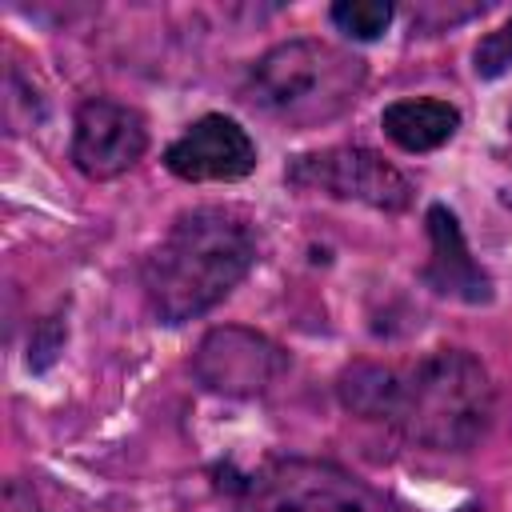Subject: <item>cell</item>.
Returning a JSON list of instances; mask_svg holds the SVG:
<instances>
[{
  "label": "cell",
  "mask_w": 512,
  "mask_h": 512,
  "mask_svg": "<svg viewBox=\"0 0 512 512\" xmlns=\"http://www.w3.org/2000/svg\"><path fill=\"white\" fill-rule=\"evenodd\" d=\"M428 240H432V256H428L424 280L440 296H452V300H464V304L492 300V280L472 260V252L464 244V232H460L456 216L444 204H432L428 208Z\"/></svg>",
  "instance_id": "cell-9"
},
{
  "label": "cell",
  "mask_w": 512,
  "mask_h": 512,
  "mask_svg": "<svg viewBox=\"0 0 512 512\" xmlns=\"http://www.w3.org/2000/svg\"><path fill=\"white\" fill-rule=\"evenodd\" d=\"M332 24L352 40H376L392 24L388 0H340L332 4Z\"/></svg>",
  "instance_id": "cell-12"
},
{
  "label": "cell",
  "mask_w": 512,
  "mask_h": 512,
  "mask_svg": "<svg viewBox=\"0 0 512 512\" xmlns=\"http://www.w3.org/2000/svg\"><path fill=\"white\" fill-rule=\"evenodd\" d=\"M364 88V60L324 44V40H288L268 48L248 80L244 100L288 124V128H316L344 116Z\"/></svg>",
  "instance_id": "cell-3"
},
{
  "label": "cell",
  "mask_w": 512,
  "mask_h": 512,
  "mask_svg": "<svg viewBox=\"0 0 512 512\" xmlns=\"http://www.w3.org/2000/svg\"><path fill=\"white\" fill-rule=\"evenodd\" d=\"M64 348V324L56 320V316H48V320H40V328L32 332V344H28V364L40 372V368H48L52 360H56V352Z\"/></svg>",
  "instance_id": "cell-14"
},
{
  "label": "cell",
  "mask_w": 512,
  "mask_h": 512,
  "mask_svg": "<svg viewBox=\"0 0 512 512\" xmlns=\"http://www.w3.org/2000/svg\"><path fill=\"white\" fill-rule=\"evenodd\" d=\"M472 68H476V76H484V80L504 76V72L512 68V16H508L496 32H488V36L476 44Z\"/></svg>",
  "instance_id": "cell-13"
},
{
  "label": "cell",
  "mask_w": 512,
  "mask_h": 512,
  "mask_svg": "<svg viewBox=\"0 0 512 512\" xmlns=\"http://www.w3.org/2000/svg\"><path fill=\"white\" fill-rule=\"evenodd\" d=\"M288 180L300 188H320L340 200H360L384 212H400L412 200V184L376 152L368 148H324L296 156Z\"/></svg>",
  "instance_id": "cell-5"
},
{
  "label": "cell",
  "mask_w": 512,
  "mask_h": 512,
  "mask_svg": "<svg viewBox=\"0 0 512 512\" xmlns=\"http://www.w3.org/2000/svg\"><path fill=\"white\" fill-rule=\"evenodd\" d=\"M488 420L492 384L476 356L440 348L400 372L388 424H396L408 440L436 452H460L488 432Z\"/></svg>",
  "instance_id": "cell-2"
},
{
  "label": "cell",
  "mask_w": 512,
  "mask_h": 512,
  "mask_svg": "<svg viewBox=\"0 0 512 512\" xmlns=\"http://www.w3.org/2000/svg\"><path fill=\"white\" fill-rule=\"evenodd\" d=\"M284 364L288 356L280 344L252 328H212L192 356L196 380L220 396H256L284 372Z\"/></svg>",
  "instance_id": "cell-6"
},
{
  "label": "cell",
  "mask_w": 512,
  "mask_h": 512,
  "mask_svg": "<svg viewBox=\"0 0 512 512\" xmlns=\"http://www.w3.org/2000/svg\"><path fill=\"white\" fill-rule=\"evenodd\" d=\"M396 384L400 372L384 368V364H352L340 376V400L348 412L364 416V420H388L392 404H396Z\"/></svg>",
  "instance_id": "cell-11"
},
{
  "label": "cell",
  "mask_w": 512,
  "mask_h": 512,
  "mask_svg": "<svg viewBox=\"0 0 512 512\" xmlns=\"http://www.w3.org/2000/svg\"><path fill=\"white\" fill-rule=\"evenodd\" d=\"M148 148V124L136 108L116 100H84L72 132V160L92 180H112L128 172Z\"/></svg>",
  "instance_id": "cell-7"
},
{
  "label": "cell",
  "mask_w": 512,
  "mask_h": 512,
  "mask_svg": "<svg viewBox=\"0 0 512 512\" xmlns=\"http://www.w3.org/2000/svg\"><path fill=\"white\" fill-rule=\"evenodd\" d=\"M252 228L228 208H192L144 260V296L164 324L220 304L252 268Z\"/></svg>",
  "instance_id": "cell-1"
},
{
  "label": "cell",
  "mask_w": 512,
  "mask_h": 512,
  "mask_svg": "<svg viewBox=\"0 0 512 512\" xmlns=\"http://www.w3.org/2000/svg\"><path fill=\"white\" fill-rule=\"evenodd\" d=\"M240 512H396V508L360 476L336 464L284 460L244 484Z\"/></svg>",
  "instance_id": "cell-4"
},
{
  "label": "cell",
  "mask_w": 512,
  "mask_h": 512,
  "mask_svg": "<svg viewBox=\"0 0 512 512\" xmlns=\"http://www.w3.org/2000/svg\"><path fill=\"white\" fill-rule=\"evenodd\" d=\"M0 512H44V508L24 480H8L0 492Z\"/></svg>",
  "instance_id": "cell-15"
},
{
  "label": "cell",
  "mask_w": 512,
  "mask_h": 512,
  "mask_svg": "<svg viewBox=\"0 0 512 512\" xmlns=\"http://www.w3.org/2000/svg\"><path fill=\"white\" fill-rule=\"evenodd\" d=\"M380 124L404 152H432L456 136L460 112L444 100H396L384 108Z\"/></svg>",
  "instance_id": "cell-10"
},
{
  "label": "cell",
  "mask_w": 512,
  "mask_h": 512,
  "mask_svg": "<svg viewBox=\"0 0 512 512\" xmlns=\"http://www.w3.org/2000/svg\"><path fill=\"white\" fill-rule=\"evenodd\" d=\"M164 164L180 180H196V184H204V180H240L256 168V144L236 120L204 116L164 152Z\"/></svg>",
  "instance_id": "cell-8"
}]
</instances>
